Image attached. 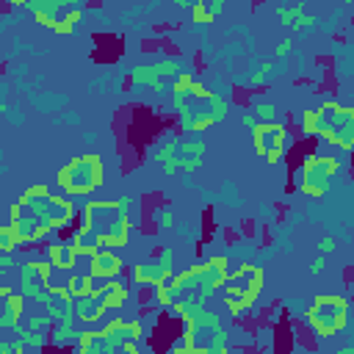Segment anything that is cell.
Instances as JSON below:
<instances>
[{
  "instance_id": "1",
  "label": "cell",
  "mask_w": 354,
  "mask_h": 354,
  "mask_svg": "<svg viewBox=\"0 0 354 354\" xmlns=\"http://www.w3.org/2000/svg\"><path fill=\"white\" fill-rule=\"evenodd\" d=\"M130 241V218L122 202L94 199L83 207V224L69 241L77 254H94L97 249H122Z\"/></svg>"
},
{
  "instance_id": "2",
  "label": "cell",
  "mask_w": 354,
  "mask_h": 354,
  "mask_svg": "<svg viewBox=\"0 0 354 354\" xmlns=\"http://www.w3.org/2000/svg\"><path fill=\"white\" fill-rule=\"evenodd\" d=\"M301 127H304V133L318 136L346 152L354 147V108L340 105L335 100H326L318 108L304 111Z\"/></svg>"
},
{
  "instance_id": "3",
  "label": "cell",
  "mask_w": 354,
  "mask_h": 354,
  "mask_svg": "<svg viewBox=\"0 0 354 354\" xmlns=\"http://www.w3.org/2000/svg\"><path fill=\"white\" fill-rule=\"evenodd\" d=\"M19 210H25L30 218H36L41 227L47 230H61L72 221L75 216V205L72 199L61 196V194H50L47 185H30L19 199H17Z\"/></svg>"
},
{
  "instance_id": "4",
  "label": "cell",
  "mask_w": 354,
  "mask_h": 354,
  "mask_svg": "<svg viewBox=\"0 0 354 354\" xmlns=\"http://www.w3.org/2000/svg\"><path fill=\"white\" fill-rule=\"evenodd\" d=\"M102 160L97 155H77L58 169L55 185L66 196H88L102 185Z\"/></svg>"
},
{
  "instance_id": "5",
  "label": "cell",
  "mask_w": 354,
  "mask_h": 354,
  "mask_svg": "<svg viewBox=\"0 0 354 354\" xmlns=\"http://www.w3.org/2000/svg\"><path fill=\"white\" fill-rule=\"evenodd\" d=\"M263 268L260 266H241L235 271H227L221 288H224V304L238 315L254 307V301L260 299L263 290Z\"/></svg>"
},
{
  "instance_id": "6",
  "label": "cell",
  "mask_w": 354,
  "mask_h": 354,
  "mask_svg": "<svg viewBox=\"0 0 354 354\" xmlns=\"http://www.w3.org/2000/svg\"><path fill=\"white\" fill-rule=\"evenodd\" d=\"M304 321L321 337H335L348 324V301L343 296H335V293L332 296H315L313 304L304 310Z\"/></svg>"
},
{
  "instance_id": "7",
  "label": "cell",
  "mask_w": 354,
  "mask_h": 354,
  "mask_svg": "<svg viewBox=\"0 0 354 354\" xmlns=\"http://www.w3.org/2000/svg\"><path fill=\"white\" fill-rule=\"evenodd\" d=\"M340 171V160L332 158V155H310L304 160V166L299 169V188L304 196L310 199H321L329 185H332V177Z\"/></svg>"
},
{
  "instance_id": "8",
  "label": "cell",
  "mask_w": 354,
  "mask_h": 354,
  "mask_svg": "<svg viewBox=\"0 0 354 354\" xmlns=\"http://www.w3.org/2000/svg\"><path fill=\"white\" fill-rule=\"evenodd\" d=\"M127 301V288L119 279H108L102 288H97L88 299H80L77 304V318L83 324H94L100 321L108 310H119Z\"/></svg>"
},
{
  "instance_id": "9",
  "label": "cell",
  "mask_w": 354,
  "mask_h": 354,
  "mask_svg": "<svg viewBox=\"0 0 354 354\" xmlns=\"http://www.w3.org/2000/svg\"><path fill=\"white\" fill-rule=\"evenodd\" d=\"M252 141L260 158H266V163H279L282 152H285V141H288V130L279 122H260L252 130Z\"/></svg>"
},
{
  "instance_id": "10",
  "label": "cell",
  "mask_w": 354,
  "mask_h": 354,
  "mask_svg": "<svg viewBox=\"0 0 354 354\" xmlns=\"http://www.w3.org/2000/svg\"><path fill=\"white\" fill-rule=\"evenodd\" d=\"M141 337H144L141 324L138 321H122V318H113L100 332H94V343H102L105 351H116V348L122 351L124 346H133Z\"/></svg>"
},
{
  "instance_id": "11",
  "label": "cell",
  "mask_w": 354,
  "mask_h": 354,
  "mask_svg": "<svg viewBox=\"0 0 354 354\" xmlns=\"http://www.w3.org/2000/svg\"><path fill=\"white\" fill-rule=\"evenodd\" d=\"M8 216H11V230H14V235H17V241L19 243H36V241H41L50 230L47 227H41L36 218H30L25 210H19V205L14 202L11 205V210H8Z\"/></svg>"
},
{
  "instance_id": "12",
  "label": "cell",
  "mask_w": 354,
  "mask_h": 354,
  "mask_svg": "<svg viewBox=\"0 0 354 354\" xmlns=\"http://www.w3.org/2000/svg\"><path fill=\"white\" fill-rule=\"evenodd\" d=\"M122 274V260L119 254H113L111 249H97L91 254V263H88V277L91 279H116Z\"/></svg>"
},
{
  "instance_id": "13",
  "label": "cell",
  "mask_w": 354,
  "mask_h": 354,
  "mask_svg": "<svg viewBox=\"0 0 354 354\" xmlns=\"http://www.w3.org/2000/svg\"><path fill=\"white\" fill-rule=\"evenodd\" d=\"M169 274H171L169 266L155 263V260H147V263H138V266L133 268V282H138V285H155V288H158Z\"/></svg>"
},
{
  "instance_id": "14",
  "label": "cell",
  "mask_w": 354,
  "mask_h": 354,
  "mask_svg": "<svg viewBox=\"0 0 354 354\" xmlns=\"http://www.w3.org/2000/svg\"><path fill=\"white\" fill-rule=\"evenodd\" d=\"M50 266H55V268H61V271H69V268H75V260H77V252H75V246L72 243H53L50 249Z\"/></svg>"
},
{
  "instance_id": "15",
  "label": "cell",
  "mask_w": 354,
  "mask_h": 354,
  "mask_svg": "<svg viewBox=\"0 0 354 354\" xmlns=\"http://www.w3.org/2000/svg\"><path fill=\"white\" fill-rule=\"evenodd\" d=\"M66 290H69L72 299H88L97 290V285H94V279L88 274H75V277H69Z\"/></svg>"
},
{
  "instance_id": "16",
  "label": "cell",
  "mask_w": 354,
  "mask_h": 354,
  "mask_svg": "<svg viewBox=\"0 0 354 354\" xmlns=\"http://www.w3.org/2000/svg\"><path fill=\"white\" fill-rule=\"evenodd\" d=\"M17 246H19V241H17L14 230H11V224H0V254L14 252Z\"/></svg>"
},
{
  "instance_id": "17",
  "label": "cell",
  "mask_w": 354,
  "mask_h": 354,
  "mask_svg": "<svg viewBox=\"0 0 354 354\" xmlns=\"http://www.w3.org/2000/svg\"><path fill=\"white\" fill-rule=\"evenodd\" d=\"M216 8H218V6H213V8H205V6L199 3V6H194V19H196V22H210Z\"/></svg>"
},
{
  "instance_id": "18",
  "label": "cell",
  "mask_w": 354,
  "mask_h": 354,
  "mask_svg": "<svg viewBox=\"0 0 354 354\" xmlns=\"http://www.w3.org/2000/svg\"><path fill=\"white\" fill-rule=\"evenodd\" d=\"M191 86H194V77L191 75H180L174 80V94H185V91H191Z\"/></svg>"
},
{
  "instance_id": "19",
  "label": "cell",
  "mask_w": 354,
  "mask_h": 354,
  "mask_svg": "<svg viewBox=\"0 0 354 354\" xmlns=\"http://www.w3.org/2000/svg\"><path fill=\"white\" fill-rule=\"evenodd\" d=\"M33 266H36V274H39V277L44 279V285H47V279H50V268H53V266H50V263H33Z\"/></svg>"
},
{
  "instance_id": "20",
  "label": "cell",
  "mask_w": 354,
  "mask_h": 354,
  "mask_svg": "<svg viewBox=\"0 0 354 354\" xmlns=\"http://www.w3.org/2000/svg\"><path fill=\"white\" fill-rule=\"evenodd\" d=\"M50 293H53V296H58V299H64V301H69V299H72V296H69V290H66V285H64V288H50Z\"/></svg>"
},
{
  "instance_id": "21",
  "label": "cell",
  "mask_w": 354,
  "mask_h": 354,
  "mask_svg": "<svg viewBox=\"0 0 354 354\" xmlns=\"http://www.w3.org/2000/svg\"><path fill=\"white\" fill-rule=\"evenodd\" d=\"M218 354H232V351H218Z\"/></svg>"
}]
</instances>
